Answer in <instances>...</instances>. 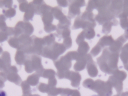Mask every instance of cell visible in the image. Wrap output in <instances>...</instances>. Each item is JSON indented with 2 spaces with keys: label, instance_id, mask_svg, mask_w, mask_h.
<instances>
[{
  "label": "cell",
  "instance_id": "obj_1",
  "mask_svg": "<svg viewBox=\"0 0 128 96\" xmlns=\"http://www.w3.org/2000/svg\"><path fill=\"white\" fill-rule=\"evenodd\" d=\"M96 26L94 14L92 12L86 11L81 15L77 17L72 29V30H76L82 28L84 30L89 28L94 29Z\"/></svg>",
  "mask_w": 128,
  "mask_h": 96
},
{
  "label": "cell",
  "instance_id": "obj_2",
  "mask_svg": "<svg viewBox=\"0 0 128 96\" xmlns=\"http://www.w3.org/2000/svg\"><path fill=\"white\" fill-rule=\"evenodd\" d=\"M63 43L55 42L50 46H45L41 56L54 61L57 60L59 56L63 54L67 50Z\"/></svg>",
  "mask_w": 128,
  "mask_h": 96
},
{
  "label": "cell",
  "instance_id": "obj_3",
  "mask_svg": "<svg viewBox=\"0 0 128 96\" xmlns=\"http://www.w3.org/2000/svg\"><path fill=\"white\" fill-rule=\"evenodd\" d=\"M24 65L26 71L28 73L32 72L34 69H43L42 65V58L37 54L27 55Z\"/></svg>",
  "mask_w": 128,
  "mask_h": 96
},
{
  "label": "cell",
  "instance_id": "obj_4",
  "mask_svg": "<svg viewBox=\"0 0 128 96\" xmlns=\"http://www.w3.org/2000/svg\"><path fill=\"white\" fill-rule=\"evenodd\" d=\"M34 31V29L30 23L20 21L14 28V36L19 37L22 34L30 36Z\"/></svg>",
  "mask_w": 128,
  "mask_h": 96
},
{
  "label": "cell",
  "instance_id": "obj_5",
  "mask_svg": "<svg viewBox=\"0 0 128 96\" xmlns=\"http://www.w3.org/2000/svg\"><path fill=\"white\" fill-rule=\"evenodd\" d=\"M68 17L70 19L80 14V8L86 6L84 1H68Z\"/></svg>",
  "mask_w": 128,
  "mask_h": 96
},
{
  "label": "cell",
  "instance_id": "obj_6",
  "mask_svg": "<svg viewBox=\"0 0 128 96\" xmlns=\"http://www.w3.org/2000/svg\"><path fill=\"white\" fill-rule=\"evenodd\" d=\"M31 38L32 43L31 46V54L41 56L43 49L45 46L43 39L37 37L35 35H33Z\"/></svg>",
  "mask_w": 128,
  "mask_h": 96
},
{
  "label": "cell",
  "instance_id": "obj_7",
  "mask_svg": "<svg viewBox=\"0 0 128 96\" xmlns=\"http://www.w3.org/2000/svg\"><path fill=\"white\" fill-rule=\"evenodd\" d=\"M18 72V69L16 66H12L4 72L6 74L7 78L9 81L20 86V82L22 81V79L17 74Z\"/></svg>",
  "mask_w": 128,
  "mask_h": 96
},
{
  "label": "cell",
  "instance_id": "obj_8",
  "mask_svg": "<svg viewBox=\"0 0 128 96\" xmlns=\"http://www.w3.org/2000/svg\"><path fill=\"white\" fill-rule=\"evenodd\" d=\"M53 62L56 68L62 71L67 70L71 67L72 60L66 55L61 57L60 59Z\"/></svg>",
  "mask_w": 128,
  "mask_h": 96
},
{
  "label": "cell",
  "instance_id": "obj_9",
  "mask_svg": "<svg viewBox=\"0 0 128 96\" xmlns=\"http://www.w3.org/2000/svg\"><path fill=\"white\" fill-rule=\"evenodd\" d=\"M92 57L90 54H87L81 56L80 59L77 60L74 66V69L76 71H81L84 69L87 63L88 60Z\"/></svg>",
  "mask_w": 128,
  "mask_h": 96
},
{
  "label": "cell",
  "instance_id": "obj_10",
  "mask_svg": "<svg viewBox=\"0 0 128 96\" xmlns=\"http://www.w3.org/2000/svg\"><path fill=\"white\" fill-rule=\"evenodd\" d=\"M35 14V9L32 2L28 4V8L24 16V21L28 22L30 20L32 21L33 17Z\"/></svg>",
  "mask_w": 128,
  "mask_h": 96
},
{
  "label": "cell",
  "instance_id": "obj_11",
  "mask_svg": "<svg viewBox=\"0 0 128 96\" xmlns=\"http://www.w3.org/2000/svg\"><path fill=\"white\" fill-rule=\"evenodd\" d=\"M27 55L22 50L17 49L15 56V59L18 65H24L27 59Z\"/></svg>",
  "mask_w": 128,
  "mask_h": 96
},
{
  "label": "cell",
  "instance_id": "obj_12",
  "mask_svg": "<svg viewBox=\"0 0 128 96\" xmlns=\"http://www.w3.org/2000/svg\"><path fill=\"white\" fill-rule=\"evenodd\" d=\"M114 42L111 36H104L99 40L98 44L102 48L106 46H111Z\"/></svg>",
  "mask_w": 128,
  "mask_h": 96
},
{
  "label": "cell",
  "instance_id": "obj_13",
  "mask_svg": "<svg viewBox=\"0 0 128 96\" xmlns=\"http://www.w3.org/2000/svg\"><path fill=\"white\" fill-rule=\"evenodd\" d=\"M51 12L54 18L58 21H60L65 16L62 12V8L58 6L52 8Z\"/></svg>",
  "mask_w": 128,
  "mask_h": 96
},
{
  "label": "cell",
  "instance_id": "obj_14",
  "mask_svg": "<svg viewBox=\"0 0 128 96\" xmlns=\"http://www.w3.org/2000/svg\"><path fill=\"white\" fill-rule=\"evenodd\" d=\"M87 64V69L90 74L92 76H93V75H95L98 72V69L96 62L93 61L92 57H91L88 60Z\"/></svg>",
  "mask_w": 128,
  "mask_h": 96
},
{
  "label": "cell",
  "instance_id": "obj_15",
  "mask_svg": "<svg viewBox=\"0 0 128 96\" xmlns=\"http://www.w3.org/2000/svg\"><path fill=\"white\" fill-rule=\"evenodd\" d=\"M41 17L44 26L52 24L54 18L51 12V10L44 13L41 16Z\"/></svg>",
  "mask_w": 128,
  "mask_h": 96
},
{
  "label": "cell",
  "instance_id": "obj_16",
  "mask_svg": "<svg viewBox=\"0 0 128 96\" xmlns=\"http://www.w3.org/2000/svg\"><path fill=\"white\" fill-rule=\"evenodd\" d=\"M90 49V47L87 42L84 41L79 44L77 52L82 56L87 54Z\"/></svg>",
  "mask_w": 128,
  "mask_h": 96
},
{
  "label": "cell",
  "instance_id": "obj_17",
  "mask_svg": "<svg viewBox=\"0 0 128 96\" xmlns=\"http://www.w3.org/2000/svg\"><path fill=\"white\" fill-rule=\"evenodd\" d=\"M1 58L2 59L6 68L8 69L11 66V59L10 53L6 51L3 52Z\"/></svg>",
  "mask_w": 128,
  "mask_h": 96
},
{
  "label": "cell",
  "instance_id": "obj_18",
  "mask_svg": "<svg viewBox=\"0 0 128 96\" xmlns=\"http://www.w3.org/2000/svg\"><path fill=\"white\" fill-rule=\"evenodd\" d=\"M16 5H14V8H11L9 9L3 10L2 12L4 15L6 17V18H12L15 16L16 12Z\"/></svg>",
  "mask_w": 128,
  "mask_h": 96
},
{
  "label": "cell",
  "instance_id": "obj_19",
  "mask_svg": "<svg viewBox=\"0 0 128 96\" xmlns=\"http://www.w3.org/2000/svg\"><path fill=\"white\" fill-rule=\"evenodd\" d=\"M56 33L51 34L48 36H45L43 38L45 43V46H50L55 42Z\"/></svg>",
  "mask_w": 128,
  "mask_h": 96
},
{
  "label": "cell",
  "instance_id": "obj_20",
  "mask_svg": "<svg viewBox=\"0 0 128 96\" xmlns=\"http://www.w3.org/2000/svg\"><path fill=\"white\" fill-rule=\"evenodd\" d=\"M8 42L9 45L13 48L18 49L20 46L19 41L17 37L14 36L10 38Z\"/></svg>",
  "mask_w": 128,
  "mask_h": 96
},
{
  "label": "cell",
  "instance_id": "obj_21",
  "mask_svg": "<svg viewBox=\"0 0 128 96\" xmlns=\"http://www.w3.org/2000/svg\"><path fill=\"white\" fill-rule=\"evenodd\" d=\"M85 31V37L86 40H91L93 39L96 35L94 28H89L84 30Z\"/></svg>",
  "mask_w": 128,
  "mask_h": 96
},
{
  "label": "cell",
  "instance_id": "obj_22",
  "mask_svg": "<svg viewBox=\"0 0 128 96\" xmlns=\"http://www.w3.org/2000/svg\"><path fill=\"white\" fill-rule=\"evenodd\" d=\"M65 55L70 59L72 61V60L77 61L80 59L81 56H82V55L79 54L77 51H69Z\"/></svg>",
  "mask_w": 128,
  "mask_h": 96
},
{
  "label": "cell",
  "instance_id": "obj_23",
  "mask_svg": "<svg viewBox=\"0 0 128 96\" xmlns=\"http://www.w3.org/2000/svg\"><path fill=\"white\" fill-rule=\"evenodd\" d=\"M7 18L4 15H0V31H6L8 27L7 26L5 21Z\"/></svg>",
  "mask_w": 128,
  "mask_h": 96
},
{
  "label": "cell",
  "instance_id": "obj_24",
  "mask_svg": "<svg viewBox=\"0 0 128 96\" xmlns=\"http://www.w3.org/2000/svg\"><path fill=\"white\" fill-rule=\"evenodd\" d=\"M12 4V1H0V8L3 10L11 8Z\"/></svg>",
  "mask_w": 128,
  "mask_h": 96
},
{
  "label": "cell",
  "instance_id": "obj_25",
  "mask_svg": "<svg viewBox=\"0 0 128 96\" xmlns=\"http://www.w3.org/2000/svg\"><path fill=\"white\" fill-rule=\"evenodd\" d=\"M113 23L111 21H108L104 23L103 25V28H102V32L104 34H109L111 31V26L112 24Z\"/></svg>",
  "mask_w": 128,
  "mask_h": 96
},
{
  "label": "cell",
  "instance_id": "obj_26",
  "mask_svg": "<svg viewBox=\"0 0 128 96\" xmlns=\"http://www.w3.org/2000/svg\"><path fill=\"white\" fill-rule=\"evenodd\" d=\"M19 2V9L22 12H26L28 8V2L26 1H18Z\"/></svg>",
  "mask_w": 128,
  "mask_h": 96
},
{
  "label": "cell",
  "instance_id": "obj_27",
  "mask_svg": "<svg viewBox=\"0 0 128 96\" xmlns=\"http://www.w3.org/2000/svg\"><path fill=\"white\" fill-rule=\"evenodd\" d=\"M102 50V47L97 44V45H96L90 51L91 55L94 57H95L99 54V53Z\"/></svg>",
  "mask_w": 128,
  "mask_h": 96
},
{
  "label": "cell",
  "instance_id": "obj_28",
  "mask_svg": "<svg viewBox=\"0 0 128 96\" xmlns=\"http://www.w3.org/2000/svg\"><path fill=\"white\" fill-rule=\"evenodd\" d=\"M44 29L46 33H50L52 32L57 30V27L56 25L53 24H49L44 26Z\"/></svg>",
  "mask_w": 128,
  "mask_h": 96
},
{
  "label": "cell",
  "instance_id": "obj_29",
  "mask_svg": "<svg viewBox=\"0 0 128 96\" xmlns=\"http://www.w3.org/2000/svg\"><path fill=\"white\" fill-rule=\"evenodd\" d=\"M96 1H89L88 2L86 11L92 12V11L96 9Z\"/></svg>",
  "mask_w": 128,
  "mask_h": 96
},
{
  "label": "cell",
  "instance_id": "obj_30",
  "mask_svg": "<svg viewBox=\"0 0 128 96\" xmlns=\"http://www.w3.org/2000/svg\"><path fill=\"white\" fill-rule=\"evenodd\" d=\"M63 44L67 49L70 48L72 44V40L71 37H68L64 39Z\"/></svg>",
  "mask_w": 128,
  "mask_h": 96
},
{
  "label": "cell",
  "instance_id": "obj_31",
  "mask_svg": "<svg viewBox=\"0 0 128 96\" xmlns=\"http://www.w3.org/2000/svg\"><path fill=\"white\" fill-rule=\"evenodd\" d=\"M85 31L84 30L82 31L76 38V42L77 44L79 45L80 43L83 42L85 40Z\"/></svg>",
  "mask_w": 128,
  "mask_h": 96
},
{
  "label": "cell",
  "instance_id": "obj_32",
  "mask_svg": "<svg viewBox=\"0 0 128 96\" xmlns=\"http://www.w3.org/2000/svg\"><path fill=\"white\" fill-rule=\"evenodd\" d=\"M8 35L6 32L0 31V43L6 41L8 39Z\"/></svg>",
  "mask_w": 128,
  "mask_h": 96
},
{
  "label": "cell",
  "instance_id": "obj_33",
  "mask_svg": "<svg viewBox=\"0 0 128 96\" xmlns=\"http://www.w3.org/2000/svg\"><path fill=\"white\" fill-rule=\"evenodd\" d=\"M57 3L59 6L63 7H67L68 5V1H57Z\"/></svg>",
  "mask_w": 128,
  "mask_h": 96
},
{
  "label": "cell",
  "instance_id": "obj_34",
  "mask_svg": "<svg viewBox=\"0 0 128 96\" xmlns=\"http://www.w3.org/2000/svg\"><path fill=\"white\" fill-rule=\"evenodd\" d=\"M8 69L6 68L2 59L0 57V71L1 72H5Z\"/></svg>",
  "mask_w": 128,
  "mask_h": 96
},
{
  "label": "cell",
  "instance_id": "obj_35",
  "mask_svg": "<svg viewBox=\"0 0 128 96\" xmlns=\"http://www.w3.org/2000/svg\"><path fill=\"white\" fill-rule=\"evenodd\" d=\"M0 96H7L6 92L4 90L0 89Z\"/></svg>",
  "mask_w": 128,
  "mask_h": 96
},
{
  "label": "cell",
  "instance_id": "obj_36",
  "mask_svg": "<svg viewBox=\"0 0 128 96\" xmlns=\"http://www.w3.org/2000/svg\"><path fill=\"white\" fill-rule=\"evenodd\" d=\"M4 82L0 80V89H2L4 87Z\"/></svg>",
  "mask_w": 128,
  "mask_h": 96
},
{
  "label": "cell",
  "instance_id": "obj_37",
  "mask_svg": "<svg viewBox=\"0 0 128 96\" xmlns=\"http://www.w3.org/2000/svg\"><path fill=\"white\" fill-rule=\"evenodd\" d=\"M3 52V49H2V47L0 46V54Z\"/></svg>",
  "mask_w": 128,
  "mask_h": 96
}]
</instances>
